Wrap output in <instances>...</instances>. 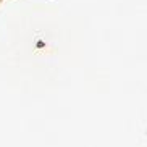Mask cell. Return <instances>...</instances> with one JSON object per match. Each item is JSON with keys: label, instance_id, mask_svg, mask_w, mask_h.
Listing matches in <instances>:
<instances>
[]
</instances>
